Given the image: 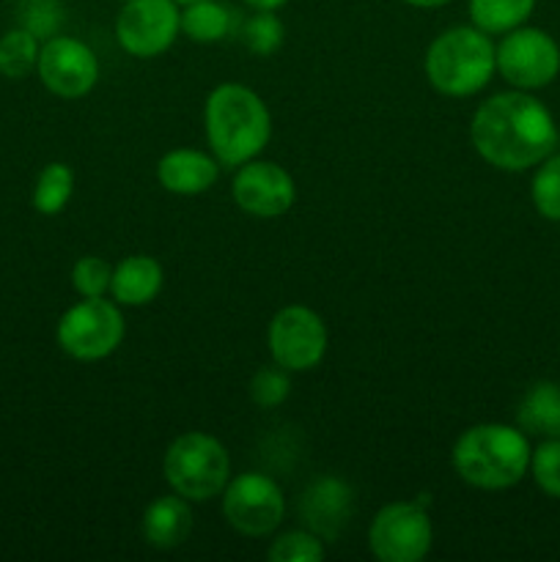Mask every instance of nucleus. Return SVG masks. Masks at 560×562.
Segmentation results:
<instances>
[{
	"label": "nucleus",
	"instance_id": "1",
	"mask_svg": "<svg viewBox=\"0 0 560 562\" xmlns=\"http://www.w3.org/2000/svg\"><path fill=\"white\" fill-rule=\"evenodd\" d=\"M470 140L483 162L522 173L555 151L558 124L541 99L514 88L478 104L470 121Z\"/></svg>",
	"mask_w": 560,
	"mask_h": 562
},
{
	"label": "nucleus",
	"instance_id": "2",
	"mask_svg": "<svg viewBox=\"0 0 560 562\" xmlns=\"http://www.w3.org/2000/svg\"><path fill=\"white\" fill-rule=\"evenodd\" d=\"M209 151L223 168H239L267 148L272 115L267 102L242 82H220L203 104Z\"/></svg>",
	"mask_w": 560,
	"mask_h": 562
},
{
	"label": "nucleus",
	"instance_id": "3",
	"mask_svg": "<svg viewBox=\"0 0 560 562\" xmlns=\"http://www.w3.org/2000/svg\"><path fill=\"white\" fill-rule=\"evenodd\" d=\"M530 453V439L519 426L478 423L456 439L450 464L467 486L481 492H503L527 475Z\"/></svg>",
	"mask_w": 560,
	"mask_h": 562
},
{
	"label": "nucleus",
	"instance_id": "4",
	"mask_svg": "<svg viewBox=\"0 0 560 562\" xmlns=\"http://www.w3.org/2000/svg\"><path fill=\"white\" fill-rule=\"evenodd\" d=\"M423 71L428 86L443 97H475L497 71V44L472 22L448 27L428 44Z\"/></svg>",
	"mask_w": 560,
	"mask_h": 562
},
{
	"label": "nucleus",
	"instance_id": "5",
	"mask_svg": "<svg viewBox=\"0 0 560 562\" xmlns=\"http://www.w3.org/2000/svg\"><path fill=\"white\" fill-rule=\"evenodd\" d=\"M163 475L179 497L190 499V503H209L228 486L231 456L225 445L212 434H179L165 450Z\"/></svg>",
	"mask_w": 560,
	"mask_h": 562
},
{
	"label": "nucleus",
	"instance_id": "6",
	"mask_svg": "<svg viewBox=\"0 0 560 562\" xmlns=\"http://www.w3.org/2000/svg\"><path fill=\"white\" fill-rule=\"evenodd\" d=\"M126 335L124 313L119 302L104 296L80 300L58 318L55 340L60 351L77 362H99L113 355Z\"/></svg>",
	"mask_w": 560,
	"mask_h": 562
},
{
	"label": "nucleus",
	"instance_id": "7",
	"mask_svg": "<svg viewBox=\"0 0 560 562\" xmlns=\"http://www.w3.org/2000/svg\"><path fill=\"white\" fill-rule=\"evenodd\" d=\"M434 525L428 505L399 499L377 510L368 527V547L382 562H421L432 552Z\"/></svg>",
	"mask_w": 560,
	"mask_h": 562
},
{
	"label": "nucleus",
	"instance_id": "8",
	"mask_svg": "<svg viewBox=\"0 0 560 562\" xmlns=\"http://www.w3.org/2000/svg\"><path fill=\"white\" fill-rule=\"evenodd\" d=\"M220 497H223L225 521L239 536L267 538L285 519L283 488L264 472H242L231 477Z\"/></svg>",
	"mask_w": 560,
	"mask_h": 562
},
{
	"label": "nucleus",
	"instance_id": "9",
	"mask_svg": "<svg viewBox=\"0 0 560 562\" xmlns=\"http://www.w3.org/2000/svg\"><path fill=\"white\" fill-rule=\"evenodd\" d=\"M497 71L519 91L547 88L560 75V44L541 27H514L497 44Z\"/></svg>",
	"mask_w": 560,
	"mask_h": 562
},
{
	"label": "nucleus",
	"instance_id": "10",
	"mask_svg": "<svg viewBox=\"0 0 560 562\" xmlns=\"http://www.w3.org/2000/svg\"><path fill=\"white\" fill-rule=\"evenodd\" d=\"M327 324L313 307L285 305L269 322V357L289 373L313 371L327 355Z\"/></svg>",
	"mask_w": 560,
	"mask_h": 562
},
{
	"label": "nucleus",
	"instance_id": "11",
	"mask_svg": "<svg viewBox=\"0 0 560 562\" xmlns=\"http://www.w3.org/2000/svg\"><path fill=\"white\" fill-rule=\"evenodd\" d=\"M181 33V5L176 0H124L115 16V42L132 58L168 53Z\"/></svg>",
	"mask_w": 560,
	"mask_h": 562
},
{
	"label": "nucleus",
	"instance_id": "12",
	"mask_svg": "<svg viewBox=\"0 0 560 562\" xmlns=\"http://www.w3.org/2000/svg\"><path fill=\"white\" fill-rule=\"evenodd\" d=\"M99 58L86 42L75 36L44 38L38 49L36 75L49 93L60 99H82L97 88Z\"/></svg>",
	"mask_w": 560,
	"mask_h": 562
},
{
	"label": "nucleus",
	"instance_id": "13",
	"mask_svg": "<svg viewBox=\"0 0 560 562\" xmlns=\"http://www.w3.org/2000/svg\"><path fill=\"white\" fill-rule=\"evenodd\" d=\"M231 198L250 217L272 220L283 217L294 206L296 184L283 165L256 157L236 168Z\"/></svg>",
	"mask_w": 560,
	"mask_h": 562
},
{
	"label": "nucleus",
	"instance_id": "14",
	"mask_svg": "<svg viewBox=\"0 0 560 562\" xmlns=\"http://www.w3.org/2000/svg\"><path fill=\"white\" fill-rule=\"evenodd\" d=\"M351 508H355L351 486L333 475L313 481L300 499V516L305 519L307 530L316 532L322 541H333L349 525Z\"/></svg>",
	"mask_w": 560,
	"mask_h": 562
},
{
	"label": "nucleus",
	"instance_id": "15",
	"mask_svg": "<svg viewBox=\"0 0 560 562\" xmlns=\"http://www.w3.org/2000/svg\"><path fill=\"white\" fill-rule=\"evenodd\" d=\"M220 162L212 151L201 148H173L157 162V181L173 195H203L217 181Z\"/></svg>",
	"mask_w": 560,
	"mask_h": 562
},
{
	"label": "nucleus",
	"instance_id": "16",
	"mask_svg": "<svg viewBox=\"0 0 560 562\" xmlns=\"http://www.w3.org/2000/svg\"><path fill=\"white\" fill-rule=\"evenodd\" d=\"M163 263L157 258L146 256V252H135V256L121 258L113 267L110 294H113V300L119 305L143 307L157 300V294L163 291Z\"/></svg>",
	"mask_w": 560,
	"mask_h": 562
},
{
	"label": "nucleus",
	"instance_id": "17",
	"mask_svg": "<svg viewBox=\"0 0 560 562\" xmlns=\"http://www.w3.org/2000/svg\"><path fill=\"white\" fill-rule=\"evenodd\" d=\"M143 541L154 549H179L181 543L190 538L192 532V508L190 499L179 497L173 492V497H157L146 510H143L141 521Z\"/></svg>",
	"mask_w": 560,
	"mask_h": 562
},
{
	"label": "nucleus",
	"instance_id": "18",
	"mask_svg": "<svg viewBox=\"0 0 560 562\" xmlns=\"http://www.w3.org/2000/svg\"><path fill=\"white\" fill-rule=\"evenodd\" d=\"M516 426L527 437L560 439V384L536 382L519 401Z\"/></svg>",
	"mask_w": 560,
	"mask_h": 562
},
{
	"label": "nucleus",
	"instance_id": "19",
	"mask_svg": "<svg viewBox=\"0 0 560 562\" xmlns=\"http://www.w3.org/2000/svg\"><path fill=\"white\" fill-rule=\"evenodd\" d=\"M239 31V16L223 0H192L181 9V33L198 44H217Z\"/></svg>",
	"mask_w": 560,
	"mask_h": 562
},
{
	"label": "nucleus",
	"instance_id": "20",
	"mask_svg": "<svg viewBox=\"0 0 560 562\" xmlns=\"http://www.w3.org/2000/svg\"><path fill=\"white\" fill-rule=\"evenodd\" d=\"M536 11V0H467V14L489 36H503L525 25Z\"/></svg>",
	"mask_w": 560,
	"mask_h": 562
},
{
	"label": "nucleus",
	"instance_id": "21",
	"mask_svg": "<svg viewBox=\"0 0 560 562\" xmlns=\"http://www.w3.org/2000/svg\"><path fill=\"white\" fill-rule=\"evenodd\" d=\"M71 192H75V170L66 162H49L44 165L36 184H33L31 203L44 217H55L71 201Z\"/></svg>",
	"mask_w": 560,
	"mask_h": 562
},
{
	"label": "nucleus",
	"instance_id": "22",
	"mask_svg": "<svg viewBox=\"0 0 560 562\" xmlns=\"http://www.w3.org/2000/svg\"><path fill=\"white\" fill-rule=\"evenodd\" d=\"M38 49H42V38H36L22 25L5 31L0 36V75L5 80H25L31 71H36Z\"/></svg>",
	"mask_w": 560,
	"mask_h": 562
},
{
	"label": "nucleus",
	"instance_id": "23",
	"mask_svg": "<svg viewBox=\"0 0 560 562\" xmlns=\"http://www.w3.org/2000/svg\"><path fill=\"white\" fill-rule=\"evenodd\" d=\"M239 38L247 53L258 55V58H269V55L283 47L285 27L275 11H253L239 25Z\"/></svg>",
	"mask_w": 560,
	"mask_h": 562
},
{
	"label": "nucleus",
	"instance_id": "24",
	"mask_svg": "<svg viewBox=\"0 0 560 562\" xmlns=\"http://www.w3.org/2000/svg\"><path fill=\"white\" fill-rule=\"evenodd\" d=\"M530 201L544 220L560 223V154H549L536 165L530 181Z\"/></svg>",
	"mask_w": 560,
	"mask_h": 562
},
{
	"label": "nucleus",
	"instance_id": "25",
	"mask_svg": "<svg viewBox=\"0 0 560 562\" xmlns=\"http://www.w3.org/2000/svg\"><path fill=\"white\" fill-rule=\"evenodd\" d=\"M324 541L311 530H289L275 536L267 558L272 562H318L324 558Z\"/></svg>",
	"mask_w": 560,
	"mask_h": 562
},
{
	"label": "nucleus",
	"instance_id": "26",
	"mask_svg": "<svg viewBox=\"0 0 560 562\" xmlns=\"http://www.w3.org/2000/svg\"><path fill=\"white\" fill-rule=\"evenodd\" d=\"M110 280H113V267L99 256H82L71 267V289L82 300L110 294Z\"/></svg>",
	"mask_w": 560,
	"mask_h": 562
},
{
	"label": "nucleus",
	"instance_id": "27",
	"mask_svg": "<svg viewBox=\"0 0 560 562\" xmlns=\"http://www.w3.org/2000/svg\"><path fill=\"white\" fill-rule=\"evenodd\" d=\"M547 497L560 499V439H544L530 453V470H527Z\"/></svg>",
	"mask_w": 560,
	"mask_h": 562
},
{
	"label": "nucleus",
	"instance_id": "28",
	"mask_svg": "<svg viewBox=\"0 0 560 562\" xmlns=\"http://www.w3.org/2000/svg\"><path fill=\"white\" fill-rule=\"evenodd\" d=\"M291 393V379L289 371L280 366L261 368L258 373H253L250 379V401L261 409H275V406L283 404Z\"/></svg>",
	"mask_w": 560,
	"mask_h": 562
},
{
	"label": "nucleus",
	"instance_id": "29",
	"mask_svg": "<svg viewBox=\"0 0 560 562\" xmlns=\"http://www.w3.org/2000/svg\"><path fill=\"white\" fill-rule=\"evenodd\" d=\"M60 22H64L60 0H22L20 3V25L42 42L58 33Z\"/></svg>",
	"mask_w": 560,
	"mask_h": 562
},
{
	"label": "nucleus",
	"instance_id": "30",
	"mask_svg": "<svg viewBox=\"0 0 560 562\" xmlns=\"http://www.w3.org/2000/svg\"><path fill=\"white\" fill-rule=\"evenodd\" d=\"M253 11H280L289 0H242Z\"/></svg>",
	"mask_w": 560,
	"mask_h": 562
},
{
	"label": "nucleus",
	"instance_id": "31",
	"mask_svg": "<svg viewBox=\"0 0 560 562\" xmlns=\"http://www.w3.org/2000/svg\"><path fill=\"white\" fill-rule=\"evenodd\" d=\"M401 3L412 5V9H439V5H448L450 0H401Z\"/></svg>",
	"mask_w": 560,
	"mask_h": 562
},
{
	"label": "nucleus",
	"instance_id": "32",
	"mask_svg": "<svg viewBox=\"0 0 560 562\" xmlns=\"http://www.w3.org/2000/svg\"><path fill=\"white\" fill-rule=\"evenodd\" d=\"M176 3H179V5H187V3H192V0H176Z\"/></svg>",
	"mask_w": 560,
	"mask_h": 562
}]
</instances>
